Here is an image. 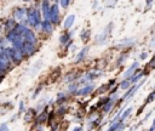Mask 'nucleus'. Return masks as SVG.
<instances>
[{
	"instance_id": "nucleus-16",
	"label": "nucleus",
	"mask_w": 155,
	"mask_h": 131,
	"mask_svg": "<svg viewBox=\"0 0 155 131\" xmlns=\"http://www.w3.org/2000/svg\"><path fill=\"white\" fill-rule=\"evenodd\" d=\"M87 53H88V46H84V47L78 52V55H76V57H75V63H80L81 61H84L85 57L87 56Z\"/></svg>"
},
{
	"instance_id": "nucleus-11",
	"label": "nucleus",
	"mask_w": 155,
	"mask_h": 131,
	"mask_svg": "<svg viewBox=\"0 0 155 131\" xmlns=\"http://www.w3.org/2000/svg\"><path fill=\"white\" fill-rule=\"evenodd\" d=\"M93 90H94V85H93V84H87V85L82 86L81 89H79V90L76 91V96H82V97H85V96H87V95H91Z\"/></svg>"
},
{
	"instance_id": "nucleus-6",
	"label": "nucleus",
	"mask_w": 155,
	"mask_h": 131,
	"mask_svg": "<svg viewBox=\"0 0 155 131\" xmlns=\"http://www.w3.org/2000/svg\"><path fill=\"white\" fill-rule=\"evenodd\" d=\"M38 50L36 44H31V42H24L23 47H22V53L24 55V57H31Z\"/></svg>"
},
{
	"instance_id": "nucleus-39",
	"label": "nucleus",
	"mask_w": 155,
	"mask_h": 131,
	"mask_svg": "<svg viewBox=\"0 0 155 131\" xmlns=\"http://www.w3.org/2000/svg\"><path fill=\"white\" fill-rule=\"evenodd\" d=\"M147 57H148V53H147L145 51H143V52L139 55V59H140V61H144V59H147Z\"/></svg>"
},
{
	"instance_id": "nucleus-36",
	"label": "nucleus",
	"mask_w": 155,
	"mask_h": 131,
	"mask_svg": "<svg viewBox=\"0 0 155 131\" xmlns=\"http://www.w3.org/2000/svg\"><path fill=\"white\" fill-rule=\"evenodd\" d=\"M151 6H153V0H145V8H144V11L150 10Z\"/></svg>"
},
{
	"instance_id": "nucleus-14",
	"label": "nucleus",
	"mask_w": 155,
	"mask_h": 131,
	"mask_svg": "<svg viewBox=\"0 0 155 131\" xmlns=\"http://www.w3.org/2000/svg\"><path fill=\"white\" fill-rule=\"evenodd\" d=\"M50 8H51L50 0H42V1H41V13H42V16H44V19H47Z\"/></svg>"
},
{
	"instance_id": "nucleus-4",
	"label": "nucleus",
	"mask_w": 155,
	"mask_h": 131,
	"mask_svg": "<svg viewBox=\"0 0 155 131\" xmlns=\"http://www.w3.org/2000/svg\"><path fill=\"white\" fill-rule=\"evenodd\" d=\"M59 17H61L59 5H58L57 2H56V4H52V5H51V8H50V12H48L47 19H48L53 25H58V24H59Z\"/></svg>"
},
{
	"instance_id": "nucleus-35",
	"label": "nucleus",
	"mask_w": 155,
	"mask_h": 131,
	"mask_svg": "<svg viewBox=\"0 0 155 131\" xmlns=\"http://www.w3.org/2000/svg\"><path fill=\"white\" fill-rule=\"evenodd\" d=\"M64 113H67V108L63 107V106H61V107L57 109V114H58V115H63Z\"/></svg>"
},
{
	"instance_id": "nucleus-8",
	"label": "nucleus",
	"mask_w": 155,
	"mask_h": 131,
	"mask_svg": "<svg viewBox=\"0 0 155 131\" xmlns=\"http://www.w3.org/2000/svg\"><path fill=\"white\" fill-rule=\"evenodd\" d=\"M48 114H50L48 106H46V107H45V108L39 113V115L36 116V119H35L36 124H38V125H41V124L46 123V121H47V119H48Z\"/></svg>"
},
{
	"instance_id": "nucleus-27",
	"label": "nucleus",
	"mask_w": 155,
	"mask_h": 131,
	"mask_svg": "<svg viewBox=\"0 0 155 131\" xmlns=\"http://www.w3.org/2000/svg\"><path fill=\"white\" fill-rule=\"evenodd\" d=\"M154 68H155V55H154V56L150 58V61L147 63V66H145V68L143 69V72L145 73L147 69H148V70H151V69H154Z\"/></svg>"
},
{
	"instance_id": "nucleus-45",
	"label": "nucleus",
	"mask_w": 155,
	"mask_h": 131,
	"mask_svg": "<svg viewBox=\"0 0 155 131\" xmlns=\"http://www.w3.org/2000/svg\"><path fill=\"white\" fill-rule=\"evenodd\" d=\"M2 78H4V75H0V84H1V80H2Z\"/></svg>"
},
{
	"instance_id": "nucleus-33",
	"label": "nucleus",
	"mask_w": 155,
	"mask_h": 131,
	"mask_svg": "<svg viewBox=\"0 0 155 131\" xmlns=\"http://www.w3.org/2000/svg\"><path fill=\"white\" fill-rule=\"evenodd\" d=\"M69 4H70V0H59V5H61L63 8H68Z\"/></svg>"
},
{
	"instance_id": "nucleus-43",
	"label": "nucleus",
	"mask_w": 155,
	"mask_h": 131,
	"mask_svg": "<svg viewBox=\"0 0 155 131\" xmlns=\"http://www.w3.org/2000/svg\"><path fill=\"white\" fill-rule=\"evenodd\" d=\"M150 46H151V47H155V34L153 35V38H151V40H150Z\"/></svg>"
},
{
	"instance_id": "nucleus-26",
	"label": "nucleus",
	"mask_w": 155,
	"mask_h": 131,
	"mask_svg": "<svg viewBox=\"0 0 155 131\" xmlns=\"http://www.w3.org/2000/svg\"><path fill=\"white\" fill-rule=\"evenodd\" d=\"M154 101H155V90L150 91V93L147 96V98H145V101H144V104H145V106H148V104L153 103Z\"/></svg>"
},
{
	"instance_id": "nucleus-29",
	"label": "nucleus",
	"mask_w": 155,
	"mask_h": 131,
	"mask_svg": "<svg viewBox=\"0 0 155 131\" xmlns=\"http://www.w3.org/2000/svg\"><path fill=\"white\" fill-rule=\"evenodd\" d=\"M61 75V68H56L51 74H50V80H52L51 82H53L54 80H57V78Z\"/></svg>"
},
{
	"instance_id": "nucleus-47",
	"label": "nucleus",
	"mask_w": 155,
	"mask_h": 131,
	"mask_svg": "<svg viewBox=\"0 0 155 131\" xmlns=\"http://www.w3.org/2000/svg\"><path fill=\"white\" fill-rule=\"evenodd\" d=\"M140 131H147V130H140Z\"/></svg>"
},
{
	"instance_id": "nucleus-37",
	"label": "nucleus",
	"mask_w": 155,
	"mask_h": 131,
	"mask_svg": "<svg viewBox=\"0 0 155 131\" xmlns=\"http://www.w3.org/2000/svg\"><path fill=\"white\" fill-rule=\"evenodd\" d=\"M41 89H42V85H40V86H38V87L35 89V92H34V95H33V98H36V97H38V95L40 93Z\"/></svg>"
},
{
	"instance_id": "nucleus-13",
	"label": "nucleus",
	"mask_w": 155,
	"mask_h": 131,
	"mask_svg": "<svg viewBox=\"0 0 155 131\" xmlns=\"http://www.w3.org/2000/svg\"><path fill=\"white\" fill-rule=\"evenodd\" d=\"M36 113H38V112H36L34 108H29V109L24 113V116H23L24 121H25V123H30V121L35 120V119H36Z\"/></svg>"
},
{
	"instance_id": "nucleus-20",
	"label": "nucleus",
	"mask_w": 155,
	"mask_h": 131,
	"mask_svg": "<svg viewBox=\"0 0 155 131\" xmlns=\"http://www.w3.org/2000/svg\"><path fill=\"white\" fill-rule=\"evenodd\" d=\"M132 110H133V107L131 106V107H127L126 109H124L122 110V113H121V116H120V121H122V123H125V120L131 115V113H132Z\"/></svg>"
},
{
	"instance_id": "nucleus-34",
	"label": "nucleus",
	"mask_w": 155,
	"mask_h": 131,
	"mask_svg": "<svg viewBox=\"0 0 155 131\" xmlns=\"http://www.w3.org/2000/svg\"><path fill=\"white\" fill-rule=\"evenodd\" d=\"M24 112V102L19 101V106H18V115H21Z\"/></svg>"
},
{
	"instance_id": "nucleus-15",
	"label": "nucleus",
	"mask_w": 155,
	"mask_h": 131,
	"mask_svg": "<svg viewBox=\"0 0 155 131\" xmlns=\"http://www.w3.org/2000/svg\"><path fill=\"white\" fill-rule=\"evenodd\" d=\"M144 75H145V73H144L143 70H139V69H138V70H137V72H136V73H134V74H133V75L130 78L131 84H132V85L138 84V82H139V81L143 79V76H144Z\"/></svg>"
},
{
	"instance_id": "nucleus-40",
	"label": "nucleus",
	"mask_w": 155,
	"mask_h": 131,
	"mask_svg": "<svg viewBox=\"0 0 155 131\" xmlns=\"http://www.w3.org/2000/svg\"><path fill=\"white\" fill-rule=\"evenodd\" d=\"M0 131H8V126H7V124L2 123V124L0 125Z\"/></svg>"
},
{
	"instance_id": "nucleus-51",
	"label": "nucleus",
	"mask_w": 155,
	"mask_h": 131,
	"mask_svg": "<svg viewBox=\"0 0 155 131\" xmlns=\"http://www.w3.org/2000/svg\"><path fill=\"white\" fill-rule=\"evenodd\" d=\"M57 1H58V0H57Z\"/></svg>"
},
{
	"instance_id": "nucleus-44",
	"label": "nucleus",
	"mask_w": 155,
	"mask_h": 131,
	"mask_svg": "<svg viewBox=\"0 0 155 131\" xmlns=\"http://www.w3.org/2000/svg\"><path fill=\"white\" fill-rule=\"evenodd\" d=\"M151 34H153V35L155 34V25H154V28H153V33H151Z\"/></svg>"
},
{
	"instance_id": "nucleus-17",
	"label": "nucleus",
	"mask_w": 155,
	"mask_h": 131,
	"mask_svg": "<svg viewBox=\"0 0 155 131\" xmlns=\"http://www.w3.org/2000/svg\"><path fill=\"white\" fill-rule=\"evenodd\" d=\"M69 41H71V32H65V33L61 34V36H59V44L62 46H67Z\"/></svg>"
},
{
	"instance_id": "nucleus-32",
	"label": "nucleus",
	"mask_w": 155,
	"mask_h": 131,
	"mask_svg": "<svg viewBox=\"0 0 155 131\" xmlns=\"http://www.w3.org/2000/svg\"><path fill=\"white\" fill-rule=\"evenodd\" d=\"M6 42H8V41L6 40V38H5V36H0V51L4 50L5 47H7V46H6Z\"/></svg>"
},
{
	"instance_id": "nucleus-10",
	"label": "nucleus",
	"mask_w": 155,
	"mask_h": 131,
	"mask_svg": "<svg viewBox=\"0 0 155 131\" xmlns=\"http://www.w3.org/2000/svg\"><path fill=\"white\" fill-rule=\"evenodd\" d=\"M40 30L47 35H51L53 33V24L48 21V19H42L41 25H40Z\"/></svg>"
},
{
	"instance_id": "nucleus-21",
	"label": "nucleus",
	"mask_w": 155,
	"mask_h": 131,
	"mask_svg": "<svg viewBox=\"0 0 155 131\" xmlns=\"http://www.w3.org/2000/svg\"><path fill=\"white\" fill-rule=\"evenodd\" d=\"M68 92H59L58 95H57V98H56V102L59 104V106H62L65 101H68Z\"/></svg>"
},
{
	"instance_id": "nucleus-7",
	"label": "nucleus",
	"mask_w": 155,
	"mask_h": 131,
	"mask_svg": "<svg viewBox=\"0 0 155 131\" xmlns=\"http://www.w3.org/2000/svg\"><path fill=\"white\" fill-rule=\"evenodd\" d=\"M134 44H136V40L133 38H126V39L117 41L115 44L114 49H128V47H132Z\"/></svg>"
},
{
	"instance_id": "nucleus-19",
	"label": "nucleus",
	"mask_w": 155,
	"mask_h": 131,
	"mask_svg": "<svg viewBox=\"0 0 155 131\" xmlns=\"http://www.w3.org/2000/svg\"><path fill=\"white\" fill-rule=\"evenodd\" d=\"M16 24H17V22H16L13 18H8V19H6L5 23H4V29L6 30V33L10 32V30H13V28L16 27Z\"/></svg>"
},
{
	"instance_id": "nucleus-50",
	"label": "nucleus",
	"mask_w": 155,
	"mask_h": 131,
	"mask_svg": "<svg viewBox=\"0 0 155 131\" xmlns=\"http://www.w3.org/2000/svg\"><path fill=\"white\" fill-rule=\"evenodd\" d=\"M71 131H73V130H71Z\"/></svg>"
},
{
	"instance_id": "nucleus-25",
	"label": "nucleus",
	"mask_w": 155,
	"mask_h": 131,
	"mask_svg": "<svg viewBox=\"0 0 155 131\" xmlns=\"http://www.w3.org/2000/svg\"><path fill=\"white\" fill-rule=\"evenodd\" d=\"M127 57H128V52H121V55L117 57V59H116V67H120L126 59H127Z\"/></svg>"
},
{
	"instance_id": "nucleus-2",
	"label": "nucleus",
	"mask_w": 155,
	"mask_h": 131,
	"mask_svg": "<svg viewBox=\"0 0 155 131\" xmlns=\"http://www.w3.org/2000/svg\"><path fill=\"white\" fill-rule=\"evenodd\" d=\"M4 50H5L6 55L8 56V58H10V61H11V63L19 64V63H22V62H23V59L25 58L21 50H17V49H15V47H12V46H7V47H5Z\"/></svg>"
},
{
	"instance_id": "nucleus-38",
	"label": "nucleus",
	"mask_w": 155,
	"mask_h": 131,
	"mask_svg": "<svg viewBox=\"0 0 155 131\" xmlns=\"http://www.w3.org/2000/svg\"><path fill=\"white\" fill-rule=\"evenodd\" d=\"M145 107H147V106H145V104L143 103V104H142V106H140V107L138 108V110H137V113H136V115H137V116H138V115H140V114H142V113L144 112V108H145Z\"/></svg>"
},
{
	"instance_id": "nucleus-31",
	"label": "nucleus",
	"mask_w": 155,
	"mask_h": 131,
	"mask_svg": "<svg viewBox=\"0 0 155 131\" xmlns=\"http://www.w3.org/2000/svg\"><path fill=\"white\" fill-rule=\"evenodd\" d=\"M109 90H110V89H109L108 84H103L102 86H99V87L97 89V93L101 95V93H104V92H107V91H109Z\"/></svg>"
},
{
	"instance_id": "nucleus-3",
	"label": "nucleus",
	"mask_w": 155,
	"mask_h": 131,
	"mask_svg": "<svg viewBox=\"0 0 155 131\" xmlns=\"http://www.w3.org/2000/svg\"><path fill=\"white\" fill-rule=\"evenodd\" d=\"M111 29H113V22H110L102 32H99L97 35H96V44H98V45H104L105 42H107V40H108V38H109V35H110V33H111Z\"/></svg>"
},
{
	"instance_id": "nucleus-49",
	"label": "nucleus",
	"mask_w": 155,
	"mask_h": 131,
	"mask_svg": "<svg viewBox=\"0 0 155 131\" xmlns=\"http://www.w3.org/2000/svg\"><path fill=\"white\" fill-rule=\"evenodd\" d=\"M24 1H28V0H24Z\"/></svg>"
},
{
	"instance_id": "nucleus-9",
	"label": "nucleus",
	"mask_w": 155,
	"mask_h": 131,
	"mask_svg": "<svg viewBox=\"0 0 155 131\" xmlns=\"http://www.w3.org/2000/svg\"><path fill=\"white\" fill-rule=\"evenodd\" d=\"M138 69H139V62H138V61H134V62L126 69V72L124 73V79H130Z\"/></svg>"
},
{
	"instance_id": "nucleus-5",
	"label": "nucleus",
	"mask_w": 155,
	"mask_h": 131,
	"mask_svg": "<svg viewBox=\"0 0 155 131\" xmlns=\"http://www.w3.org/2000/svg\"><path fill=\"white\" fill-rule=\"evenodd\" d=\"M13 19L18 23L27 24V8L24 7H16L13 10Z\"/></svg>"
},
{
	"instance_id": "nucleus-23",
	"label": "nucleus",
	"mask_w": 155,
	"mask_h": 131,
	"mask_svg": "<svg viewBox=\"0 0 155 131\" xmlns=\"http://www.w3.org/2000/svg\"><path fill=\"white\" fill-rule=\"evenodd\" d=\"M131 86H132V84H131L130 79H124V80H122V81L119 84V89H121V90H124V91L128 90Z\"/></svg>"
},
{
	"instance_id": "nucleus-28",
	"label": "nucleus",
	"mask_w": 155,
	"mask_h": 131,
	"mask_svg": "<svg viewBox=\"0 0 155 131\" xmlns=\"http://www.w3.org/2000/svg\"><path fill=\"white\" fill-rule=\"evenodd\" d=\"M10 68H11V66L6 64L5 62H2V61L0 59V75H5V73H6Z\"/></svg>"
},
{
	"instance_id": "nucleus-24",
	"label": "nucleus",
	"mask_w": 155,
	"mask_h": 131,
	"mask_svg": "<svg viewBox=\"0 0 155 131\" xmlns=\"http://www.w3.org/2000/svg\"><path fill=\"white\" fill-rule=\"evenodd\" d=\"M79 90V84L75 81V82H71L69 86H68V95H76V91Z\"/></svg>"
},
{
	"instance_id": "nucleus-42",
	"label": "nucleus",
	"mask_w": 155,
	"mask_h": 131,
	"mask_svg": "<svg viewBox=\"0 0 155 131\" xmlns=\"http://www.w3.org/2000/svg\"><path fill=\"white\" fill-rule=\"evenodd\" d=\"M147 131H155V118L153 119V123H151L150 127H149V129H148Z\"/></svg>"
},
{
	"instance_id": "nucleus-12",
	"label": "nucleus",
	"mask_w": 155,
	"mask_h": 131,
	"mask_svg": "<svg viewBox=\"0 0 155 131\" xmlns=\"http://www.w3.org/2000/svg\"><path fill=\"white\" fill-rule=\"evenodd\" d=\"M23 40H24V42L36 44V42H38V36H36V34L29 28V29L24 33V35H23Z\"/></svg>"
},
{
	"instance_id": "nucleus-1",
	"label": "nucleus",
	"mask_w": 155,
	"mask_h": 131,
	"mask_svg": "<svg viewBox=\"0 0 155 131\" xmlns=\"http://www.w3.org/2000/svg\"><path fill=\"white\" fill-rule=\"evenodd\" d=\"M41 22H42L41 11H39L35 7L27 8V25H29L34 29H40Z\"/></svg>"
},
{
	"instance_id": "nucleus-41",
	"label": "nucleus",
	"mask_w": 155,
	"mask_h": 131,
	"mask_svg": "<svg viewBox=\"0 0 155 131\" xmlns=\"http://www.w3.org/2000/svg\"><path fill=\"white\" fill-rule=\"evenodd\" d=\"M107 84H108L109 89H111V86H114V85L116 84V80H115V79H111V80H109V81H108Z\"/></svg>"
},
{
	"instance_id": "nucleus-30",
	"label": "nucleus",
	"mask_w": 155,
	"mask_h": 131,
	"mask_svg": "<svg viewBox=\"0 0 155 131\" xmlns=\"http://www.w3.org/2000/svg\"><path fill=\"white\" fill-rule=\"evenodd\" d=\"M121 123H122V121L117 120L116 123L110 124V126L108 127V130H107V131H117V129H119V126H120V124H121Z\"/></svg>"
},
{
	"instance_id": "nucleus-46",
	"label": "nucleus",
	"mask_w": 155,
	"mask_h": 131,
	"mask_svg": "<svg viewBox=\"0 0 155 131\" xmlns=\"http://www.w3.org/2000/svg\"><path fill=\"white\" fill-rule=\"evenodd\" d=\"M1 29H2V25L0 24V33H1Z\"/></svg>"
},
{
	"instance_id": "nucleus-22",
	"label": "nucleus",
	"mask_w": 155,
	"mask_h": 131,
	"mask_svg": "<svg viewBox=\"0 0 155 131\" xmlns=\"http://www.w3.org/2000/svg\"><path fill=\"white\" fill-rule=\"evenodd\" d=\"M91 36V30L90 29H82L80 33V39L82 40V42H87L90 40Z\"/></svg>"
},
{
	"instance_id": "nucleus-48",
	"label": "nucleus",
	"mask_w": 155,
	"mask_h": 131,
	"mask_svg": "<svg viewBox=\"0 0 155 131\" xmlns=\"http://www.w3.org/2000/svg\"><path fill=\"white\" fill-rule=\"evenodd\" d=\"M88 131H92V130H88Z\"/></svg>"
},
{
	"instance_id": "nucleus-18",
	"label": "nucleus",
	"mask_w": 155,
	"mask_h": 131,
	"mask_svg": "<svg viewBox=\"0 0 155 131\" xmlns=\"http://www.w3.org/2000/svg\"><path fill=\"white\" fill-rule=\"evenodd\" d=\"M75 23V15H69L65 17L64 22H63V28L64 29H70Z\"/></svg>"
}]
</instances>
